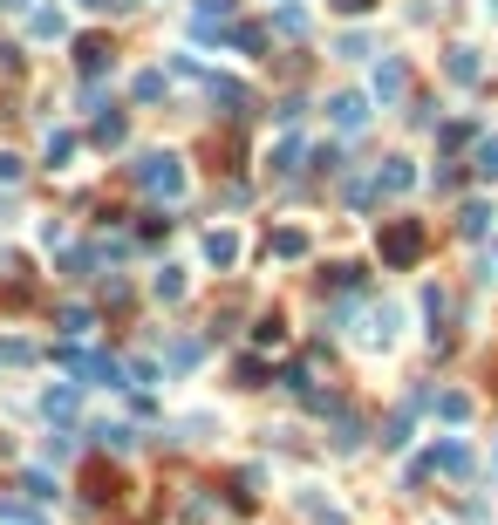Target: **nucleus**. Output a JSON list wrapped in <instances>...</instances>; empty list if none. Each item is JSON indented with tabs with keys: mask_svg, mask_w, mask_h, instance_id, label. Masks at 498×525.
Masks as SVG:
<instances>
[{
	"mask_svg": "<svg viewBox=\"0 0 498 525\" xmlns=\"http://www.w3.org/2000/svg\"><path fill=\"white\" fill-rule=\"evenodd\" d=\"M423 314L444 321V314H451V294H444V287H423Z\"/></svg>",
	"mask_w": 498,
	"mask_h": 525,
	"instance_id": "31",
	"label": "nucleus"
},
{
	"mask_svg": "<svg viewBox=\"0 0 498 525\" xmlns=\"http://www.w3.org/2000/svg\"><path fill=\"white\" fill-rule=\"evenodd\" d=\"M0 185H21V157L14 150H0Z\"/></svg>",
	"mask_w": 498,
	"mask_h": 525,
	"instance_id": "36",
	"label": "nucleus"
},
{
	"mask_svg": "<svg viewBox=\"0 0 498 525\" xmlns=\"http://www.w3.org/2000/svg\"><path fill=\"white\" fill-rule=\"evenodd\" d=\"M28 35H35V41H62V35H69V21H62L55 7H41V14H28Z\"/></svg>",
	"mask_w": 498,
	"mask_h": 525,
	"instance_id": "14",
	"label": "nucleus"
},
{
	"mask_svg": "<svg viewBox=\"0 0 498 525\" xmlns=\"http://www.w3.org/2000/svg\"><path fill=\"white\" fill-rule=\"evenodd\" d=\"M14 7H21V0H14Z\"/></svg>",
	"mask_w": 498,
	"mask_h": 525,
	"instance_id": "42",
	"label": "nucleus"
},
{
	"mask_svg": "<svg viewBox=\"0 0 498 525\" xmlns=\"http://www.w3.org/2000/svg\"><path fill=\"white\" fill-rule=\"evenodd\" d=\"M376 185H383V191H410V185H417V171H410V157H389L383 171H376Z\"/></svg>",
	"mask_w": 498,
	"mask_h": 525,
	"instance_id": "15",
	"label": "nucleus"
},
{
	"mask_svg": "<svg viewBox=\"0 0 498 525\" xmlns=\"http://www.w3.org/2000/svg\"><path fill=\"white\" fill-rule=\"evenodd\" d=\"M239 382H246V389H260V382H267V362H260V355H246V362H239Z\"/></svg>",
	"mask_w": 498,
	"mask_h": 525,
	"instance_id": "34",
	"label": "nucleus"
},
{
	"mask_svg": "<svg viewBox=\"0 0 498 525\" xmlns=\"http://www.w3.org/2000/svg\"><path fill=\"white\" fill-rule=\"evenodd\" d=\"M417 410H430V389H417V396H410V403L383 423V450H403V444H410V423H417Z\"/></svg>",
	"mask_w": 498,
	"mask_h": 525,
	"instance_id": "3",
	"label": "nucleus"
},
{
	"mask_svg": "<svg viewBox=\"0 0 498 525\" xmlns=\"http://www.w3.org/2000/svg\"><path fill=\"white\" fill-rule=\"evenodd\" d=\"M492 219H498L492 205H485V198H471V205L458 212V232H464V239H485V232H492Z\"/></svg>",
	"mask_w": 498,
	"mask_h": 525,
	"instance_id": "10",
	"label": "nucleus"
},
{
	"mask_svg": "<svg viewBox=\"0 0 498 525\" xmlns=\"http://www.w3.org/2000/svg\"><path fill=\"white\" fill-rule=\"evenodd\" d=\"M273 21H280V35H307V14H301V7H280Z\"/></svg>",
	"mask_w": 498,
	"mask_h": 525,
	"instance_id": "33",
	"label": "nucleus"
},
{
	"mask_svg": "<svg viewBox=\"0 0 498 525\" xmlns=\"http://www.w3.org/2000/svg\"><path fill=\"white\" fill-rule=\"evenodd\" d=\"M396 321H403V314H396V307H369V328H362V341H369V348H389V341H396Z\"/></svg>",
	"mask_w": 498,
	"mask_h": 525,
	"instance_id": "7",
	"label": "nucleus"
},
{
	"mask_svg": "<svg viewBox=\"0 0 498 525\" xmlns=\"http://www.w3.org/2000/svg\"><path fill=\"white\" fill-rule=\"evenodd\" d=\"M335 7H342V14H369L376 0H335Z\"/></svg>",
	"mask_w": 498,
	"mask_h": 525,
	"instance_id": "38",
	"label": "nucleus"
},
{
	"mask_svg": "<svg viewBox=\"0 0 498 525\" xmlns=\"http://www.w3.org/2000/svg\"><path fill=\"white\" fill-rule=\"evenodd\" d=\"M198 355H205L198 341H171V348H164V369H192Z\"/></svg>",
	"mask_w": 498,
	"mask_h": 525,
	"instance_id": "30",
	"label": "nucleus"
},
{
	"mask_svg": "<svg viewBox=\"0 0 498 525\" xmlns=\"http://www.w3.org/2000/svg\"><path fill=\"white\" fill-rule=\"evenodd\" d=\"M280 335H287L280 321H260V328H253V341H260V348H280Z\"/></svg>",
	"mask_w": 498,
	"mask_h": 525,
	"instance_id": "37",
	"label": "nucleus"
},
{
	"mask_svg": "<svg viewBox=\"0 0 498 525\" xmlns=\"http://www.w3.org/2000/svg\"><path fill=\"white\" fill-rule=\"evenodd\" d=\"M328 116H335V130H348V137H355V130L369 123V96H355V89H342V96L328 103Z\"/></svg>",
	"mask_w": 498,
	"mask_h": 525,
	"instance_id": "5",
	"label": "nucleus"
},
{
	"mask_svg": "<svg viewBox=\"0 0 498 525\" xmlns=\"http://www.w3.org/2000/svg\"><path fill=\"white\" fill-rule=\"evenodd\" d=\"M89 137H96L103 150H116L123 137H130V130H123V116H96V130H89Z\"/></svg>",
	"mask_w": 498,
	"mask_h": 525,
	"instance_id": "26",
	"label": "nucleus"
},
{
	"mask_svg": "<svg viewBox=\"0 0 498 525\" xmlns=\"http://www.w3.org/2000/svg\"><path fill=\"white\" fill-rule=\"evenodd\" d=\"M232 48H239V55H260L267 35H260V28H232Z\"/></svg>",
	"mask_w": 498,
	"mask_h": 525,
	"instance_id": "32",
	"label": "nucleus"
},
{
	"mask_svg": "<svg viewBox=\"0 0 498 525\" xmlns=\"http://www.w3.org/2000/svg\"><path fill=\"white\" fill-rule=\"evenodd\" d=\"M423 464H430V471H444V478H471V450H464L458 437H444V444L430 450Z\"/></svg>",
	"mask_w": 498,
	"mask_h": 525,
	"instance_id": "4",
	"label": "nucleus"
},
{
	"mask_svg": "<svg viewBox=\"0 0 498 525\" xmlns=\"http://www.w3.org/2000/svg\"><path fill=\"white\" fill-rule=\"evenodd\" d=\"M403 89H410V75H403V62H396V55H383V62H376V103H396Z\"/></svg>",
	"mask_w": 498,
	"mask_h": 525,
	"instance_id": "6",
	"label": "nucleus"
},
{
	"mask_svg": "<svg viewBox=\"0 0 498 525\" xmlns=\"http://www.w3.org/2000/svg\"><path fill=\"white\" fill-rule=\"evenodd\" d=\"M69 157H76V130H48V164L62 171Z\"/></svg>",
	"mask_w": 498,
	"mask_h": 525,
	"instance_id": "24",
	"label": "nucleus"
},
{
	"mask_svg": "<svg viewBox=\"0 0 498 525\" xmlns=\"http://www.w3.org/2000/svg\"><path fill=\"white\" fill-rule=\"evenodd\" d=\"M423 260V225L417 219H396V225H383V266H417Z\"/></svg>",
	"mask_w": 498,
	"mask_h": 525,
	"instance_id": "2",
	"label": "nucleus"
},
{
	"mask_svg": "<svg viewBox=\"0 0 498 525\" xmlns=\"http://www.w3.org/2000/svg\"><path fill=\"white\" fill-rule=\"evenodd\" d=\"M55 328H62L69 341H82V335H96V314H89V307H62V314H55Z\"/></svg>",
	"mask_w": 498,
	"mask_h": 525,
	"instance_id": "13",
	"label": "nucleus"
},
{
	"mask_svg": "<svg viewBox=\"0 0 498 525\" xmlns=\"http://www.w3.org/2000/svg\"><path fill=\"white\" fill-rule=\"evenodd\" d=\"M430 410L444 416V423H464V416H471V396H464V389H437V396H430Z\"/></svg>",
	"mask_w": 498,
	"mask_h": 525,
	"instance_id": "12",
	"label": "nucleus"
},
{
	"mask_svg": "<svg viewBox=\"0 0 498 525\" xmlns=\"http://www.w3.org/2000/svg\"><path fill=\"white\" fill-rule=\"evenodd\" d=\"M35 362V341H0V369H28Z\"/></svg>",
	"mask_w": 498,
	"mask_h": 525,
	"instance_id": "27",
	"label": "nucleus"
},
{
	"mask_svg": "<svg viewBox=\"0 0 498 525\" xmlns=\"http://www.w3.org/2000/svg\"><path fill=\"white\" fill-rule=\"evenodd\" d=\"M205 260L232 266V260H239V239H232V232H205Z\"/></svg>",
	"mask_w": 498,
	"mask_h": 525,
	"instance_id": "18",
	"label": "nucleus"
},
{
	"mask_svg": "<svg viewBox=\"0 0 498 525\" xmlns=\"http://www.w3.org/2000/svg\"><path fill=\"white\" fill-rule=\"evenodd\" d=\"M492 266H498V246H492Z\"/></svg>",
	"mask_w": 498,
	"mask_h": 525,
	"instance_id": "41",
	"label": "nucleus"
},
{
	"mask_svg": "<svg viewBox=\"0 0 498 525\" xmlns=\"http://www.w3.org/2000/svg\"><path fill=\"white\" fill-rule=\"evenodd\" d=\"M76 55H82V69H89V75H103V69H110V41H82Z\"/></svg>",
	"mask_w": 498,
	"mask_h": 525,
	"instance_id": "29",
	"label": "nucleus"
},
{
	"mask_svg": "<svg viewBox=\"0 0 498 525\" xmlns=\"http://www.w3.org/2000/svg\"><path fill=\"white\" fill-rule=\"evenodd\" d=\"M82 7H110V0H82Z\"/></svg>",
	"mask_w": 498,
	"mask_h": 525,
	"instance_id": "39",
	"label": "nucleus"
},
{
	"mask_svg": "<svg viewBox=\"0 0 498 525\" xmlns=\"http://www.w3.org/2000/svg\"><path fill=\"white\" fill-rule=\"evenodd\" d=\"M328 416H335V450H362V416L342 410V403H335Z\"/></svg>",
	"mask_w": 498,
	"mask_h": 525,
	"instance_id": "11",
	"label": "nucleus"
},
{
	"mask_svg": "<svg viewBox=\"0 0 498 525\" xmlns=\"http://www.w3.org/2000/svg\"><path fill=\"white\" fill-rule=\"evenodd\" d=\"M226 21H232V0H198V14H192V35H205V41H212L219 28H226Z\"/></svg>",
	"mask_w": 498,
	"mask_h": 525,
	"instance_id": "8",
	"label": "nucleus"
},
{
	"mask_svg": "<svg viewBox=\"0 0 498 525\" xmlns=\"http://www.w3.org/2000/svg\"><path fill=\"white\" fill-rule=\"evenodd\" d=\"M273 260H307V232H273Z\"/></svg>",
	"mask_w": 498,
	"mask_h": 525,
	"instance_id": "20",
	"label": "nucleus"
},
{
	"mask_svg": "<svg viewBox=\"0 0 498 525\" xmlns=\"http://www.w3.org/2000/svg\"><path fill=\"white\" fill-rule=\"evenodd\" d=\"M137 185L151 198H185V164L171 150H151V157H137Z\"/></svg>",
	"mask_w": 498,
	"mask_h": 525,
	"instance_id": "1",
	"label": "nucleus"
},
{
	"mask_svg": "<svg viewBox=\"0 0 498 525\" xmlns=\"http://www.w3.org/2000/svg\"><path fill=\"white\" fill-rule=\"evenodd\" d=\"M21 485H28V498H55V478H48V471H28Z\"/></svg>",
	"mask_w": 498,
	"mask_h": 525,
	"instance_id": "35",
	"label": "nucleus"
},
{
	"mask_svg": "<svg viewBox=\"0 0 498 525\" xmlns=\"http://www.w3.org/2000/svg\"><path fill=\"white\" fill-rule=\"evenodd\" d=\"M478 178H498V137H478V157H471Z\"/></svg>",
	"mask_w": 498,
	"mask_h": 525,
	"instance_id": "28",
	"label": "nucleus"
},
{
	"mask_svg": "<svg viewBox=\"0 0 498 525\" xmlns=\"http://www.w3.org/2000/svg\"><path fill=\"white\" fill-rule=\"evenodd\" d=\"M444 69H451V82H478V48H451Z\"/></svg>",
	"mask_w": 498,
	"mask_h": 525,
	"instance_id": "23",
	"label": "nucleus"
},
{
	"mask_svg": "<svg viewBox=\"0 0 498 525\" xmlns=\"http://www.w3.org/2000/svg\"><path fill=\"white\" fill-rule=\"evenodd\" d=\"M294 505H301V512H307V525H348L342 512H335V505H321L314 491H294Z\"/></svg>",
	"mask_w": 498,
	"mask_h": 525,
	"instance_id": "16",
	"label": "nucleus"
},
{
	"mask_svg": "<svg viewBox=\"0 0 498 525\" xmlns=\"http://www.w3.org/2000/svg\"><path fill=\"white\" fill-rule=\"evenodd\" d=\"M151 294L157 300H185V273H178V266H164V273L151 280Z\"/></svg>",
	"mask_w": 498,
	"mask_h": 525,
	"instance_id": "25",
	"label": "nucleus"
},
{
	"mask_svg": "<svg viewBox=\"0 0 498 525\" xmlns=\"http://www.w3.org/2000/svg\"><path fill=\"white\" fill-rule=\"evenodd\" d=\"M205 89H212V103H226V116H246V103H253L232 75H205Z\"/></svg>",
	"mask_w": 498,
	"mask_h": 525,
	"instance_id": "9",
	"label": "nucleus"
},
{
	"mask_svg": "<svg viewBox=\"0 0 498 525\" xmlns=\"http://www.w3.org/2000/svg\"><path fill=\"white\" fill-rule=\"evenodd\" d=\"M164 89H171V82H164V69H144L137 82H130V96H137V103H157Z\"/></svg>",
	"mask_w": 498,
	"mask_h": 525,
	"instance_id": "22",
	"label": "nucleus"
},
{
	"mask_svg": "<svg viewBox=\"0 0 498 525\" xmlns=\"http://www.w3.org/2000/svg\"><path fill=\"white\" fill-rule=\"evenodd\" d=\"M301 157H307V144L294 137V130H287V137L273 144V171H301Z\"/></svg>",
	"mask_w": 498,
	"mask_h": 525,
	"instance_id": "17",
	"label": "nucleus"
},
{
	"mask_svg": "<svg viewBox=\"0 0 498 525\" xmlns=\"http://www.w3.org/2000/svg\"><path fill=\"white\" fill-rule=\"evenodd\" d=\"M96 444L103 450H137V430H130V423H96Z\"/></svg>",
	"mask_w": 498,
	"mask_h": 525,
	"instance_id": "19",
	"label": "nucleus"
},
{
	"mask_svg": "<svg viewBox=\"0 0 498 525\" xmlns=\"http://www.w3.org/2000/svg\"><path fill=\"white\" fill-rule=\"evenodd\" d=\"M41 416H76V382L48 389V396H41Z\"/></svg>",
	"mask_w": 498,
	"mask_h": 525,
	"instance_id": "21",
	"label": "nucleus"
},
{
	"mask_svg": "<svg viewBox=\"0 0 498 525\" xmlns=\"http://www.w3.org/2000/svg\"><path fill=\"white\" fill-rule=\"evenodd\" d=\"M485 7H492V14H498V0H485Z\"/></svg>",
	"mask_w": 498,
	"mask_h": 525,
	"instance_id": "40",
	"label": "nucleus"
}]
</instances>
